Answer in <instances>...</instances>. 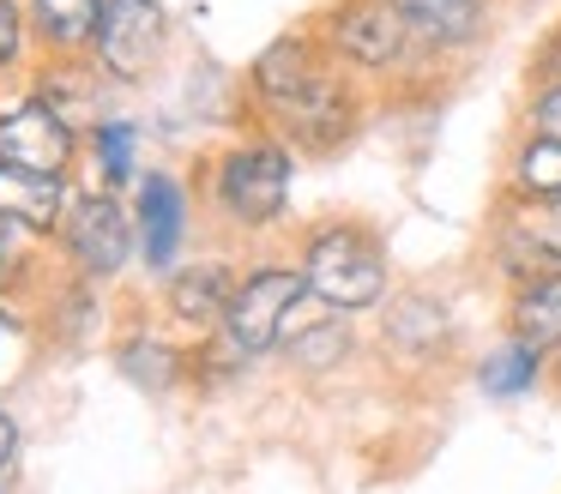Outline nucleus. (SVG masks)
Returning <instances> with one entry per match:
<instances>
[{
  "instance_id": "f257e3e1",
  "label": "nucleus",
  "mask_w": 561,
  "mask_h": 494,
  "mask_svg": "<svg viewBox=\"0 0 561 494\" xmlns=\"http://www.w3.org/2000/svg\"><path fill=\"white\" fill-rule=\"evenodd\" d=\"M302 277L320 308L375 313L392 301V265L380 248V229L363 217H320L302 235Z\"/></svg>"
},
{
  "instance_id": "f03ea898",
  "label": "nucleus",
  "mask_w": 561,
  "mask_h": 494,
  "mask_svg": "<svg viewBox=\"0 0 561 494\" xmlns=\"http://www.w3.org/2000/svg\"><path fill=\"white\" fill-rule=\"evenodd\" d=\"M314 36L363 84H404V79H428L435 72L416 31L404 24L399 0H332L314 19Z\"/></svg>"
},
{
  "instance_id": "7ed1b4c3",
  "label": "nucleus",
  "mask_w": 561,
  "mask_h": 494,
  "mask_svg": "<svg viewBox=\"0 0 561 494\" xmlns=\"http://www.w3.org/2000/svg\"><path fill=\"white\" fill-rule=\"evenodd\" d=\"M211 205L242 229H266L290 205V145L278 133H254V139L218 151L211 163Z\"/></svg>"
},
{
  "instance_id": "20e7f679",
  "label": "nucleus",
  "mask_w": 561,
  "mask_h": 494,
  "mask_svg": "<svg viewBox=\"0 0 561 494\" xmlns=\"http://www.w3.org/2000/svg\"><path fill=\"white\" fill-rule=\"evenodd\" d=\"M302 301H314L302 265H260V272H248L242 284H236L230 313H224V325H218V344L242 361L272 356V349H284L290 320L302 313Z\"/></svg>"
},
{
  "instance_id": "39448f33",
  "label": "nucleus",
  "mask_w": 561,
  "mask_h": 494,
  "mask_svg": "<svg viewBox=\"0 0 561 494\" xmlns=\"http://www.w3.org/2000/svg\"><path fill=\"white\" fill-rule=\"evenodd\" d=\"M363 115H368L363 79L332 60L302 96H290V103L272 115V133H278L284 145H302V151H339V145H351L356 133H363Z\"/></svg>"
},
{
  "instance_id": "423d86ee",
  "label": "nucleus",
  "mask_w": 561,
  "mask_h": 494,
  "mask_svg": "<svg viewBox=\"0 0 561 494\" xmlns=\"http://www.w3.org/2000/svg\"><path fill=\"white\" fill-rule=\"evenodd\" d=\"M163 48H170V12H163V0H103V24H98V43H91V60L110 79H122V84L151 79Z\"/></svg>"
},
{
  "instance_id": "0eeeda50",
  "label": "nucleus",
  "mask_w": 561,
  "mask_h": 494,
  "mask_svg": "<svg viewBox=\"0 0 561 494\" xmlns=\"http://www.w3.org/2000/svg\"><path fill=\"white\" fill-rule=\"evenodd\" d=\"M79 157V127L49 108L37 91H25L13 108H0V163H25V169H49L67 175Z\"/></svg>"
},
{
  "instance_id": "6e6552de",
  "label": "nucleus",
  "mask_w": 561,
  "mask_h": 494,
  "mask_svg": "<svg viewBox=\"0 0 561 494\" xmlns=\"http://www.w3.org/2000/svg\"><path fill=\"white\" fill-rule=\"evenodd\" d=\"M327 67H332V55H327V43L314 36V24L272 36V43L254 55V67H248V91H254V108L272 120L284 103H290V96H302Z\"/></svg>"
},
{
  "instance_id": "1a4fd4ad",
  "label": "nucleus",
  "mask_w": 561,
  "mask_h": 494,
  "mask_svg": "<svg viewBox=\"0 0 561 494\" xmlns=\"http://www.w3.org/2000/svg\"><path fill=\"white\" fill-rule=\"evenodd\" d=\"M404 24L416 31L428 67H447V60H465L489 43L495 31V0H399Z\"/></svg>"
},
{
  "instance_id": "9d476101",
  "label": "nucleus",
  "mask_w": 561,
  "mask_h": 494,
  "mask_svg": "<svg viewBox=\"0 0 561 494\" xmlns=\"http://www.w3.org/2000/svg\"><path fill=\"white\" fill-rule=\"evenodd\" d=\"M67 253H73V265L85 277H110L127 265L134 229H127L122 205H115L110 193H85V199L67 211Z\"/></svg>"
},
{
  "instance_id": "9b49d317",
  "label": "nucleus",
  "mask_w": 561,
  "mask_h": 494,
  "mask_svg": "<svg viewBox=\"0 0 561 494\" xmlns=\"http://www.w3.org/2000/svg\"><path fill=\"white\" fill-rule=\"evenodd\" d=\"M187 235V193L170 169H146L139 175V248H146L151 272H170Z\"/></svg>"
},
{
  "instance_id": "f8f14e48",
  "label": "nucleus",
  "mask_w": 561,
  "mask_h": 494,
  "mask_svg": "<svg viewBox=\"0 0 561 494\" xmlns=\"http://www.w3.org/2000/svg\"><path fill=\"white\" fill-rule=\"evenodd\" d=\"M380 337H387V349H392V356H404V361L440 356L447 337H453V313H447V301L428 296V289H399V296L387 301Z\"/></svg>"
},
{
  "instance_id": "ddd939ff",
  "label": "nucleus",
  "mask_w": 561,
  "mask_h": 494,
  "mask_svg": "<svg viewBox=\"0 0 561 494\" xmlns=\"http://www.w3.org/2000/svg\"><path fill=\"white\" fill-rule=\"evenodd\" d=\"M67 217V187L49 169L0 163V223H19L31 235H55Z\"/></svg>"
},
{
  "instance_id": "4468645a",
  "label": "nucleus",
  "mask_w": 561,
  "mask_h": 494,
  "mask_svg": "<svg viewBox=\"0 0 561 494\" xmlns=\"http://www.w3.org/2000/svg\"><path fill=\"white\" fill-rule=\"evenodd\" d=\"M507 337L556 356L561 349V265L531 272L507 289Z\"/></svg>"
},
{
  "instance_id": "2eb2a0df",
  "label": "nucleus",
  "mask_w": 561,
  "mask_h": 494,
  "mask_svg": "<svg viewBox=\"0 0 561 494\" xmlns=\"http://www.w3.org/2000/svg\"><path fill=\"white\" fill-rule=\"evenodd\" d=\"M25 12H31V36H37L55 60L91 55L98 24H103V0H25Z\"/></svg>"
},
{
  "instance_id": "dca6fc26",
  "label": "nucleus",
  "mask_w": 561,
  "mask_h": 494,
  "mask_svg": "<svg viewBox=\"0 0 561 494\" xmlns=\"http://www.w3.org/2000/svg\"><path fill=\"white\" fill-rule=\"evenodd\" d=\"M242 277L230 272V265L206 260V265H187V272L170 277V313L182 325H194V332H211V325H224V313H230V296Z\"/></svg>"
},
{
  "instance_id": "f3484780",
  "label": "nucleus",
  "mask_w": 561,
  "mask_h": 494,
  "mask_svg": "<svg viewBox=\"0 0 561 494\" xmlns=\"http://www.w3.org/2000/svg\"><path fill=\"white\" fill-rule=\"evenodd\" d=\"M561 193V139H537V133H519L507 151V193L501 199L513 205H543Z\"/></svg>"
},
{
  "instance_id": "a211bd4d",
  "label": "nucleus",
  "mask_w": 561,
  "mask_h": 494,
  "mask_svg": "<svg viewBox=\"0 0 561 494\" xmlns=\"http://www.w3.org/2000/svg\"><path fill=\"white\" fill-rule=\"evenodd\" d=\"M284 356H290V368H302V374H327V368H339V361H351V356H356L351 313L327 308L314 325H302V332L290 325V337H284Z\"/></svg>"
},
{
  "instance_id": "6ab92c4d",
  "label": "nucleus",
  "mask_w": 561,
  "mask_h": 494,
  "mask_svg": "<svg viewBox=\"0 0 561 494\" xmlns=\"http://www.w3.org/2000/svg\"><path fill=\"white\" fill-rule=\"evenodd\" d=\"M537 380H543V349L519 344V337H501L483 356V368H477V386H483L489 398H519V392H531Z\"/></svg>"
},
{
  "instance_id": "aec40b11",
  "label": "nucleus",
  "mask_w": 561,
  "mask_h": 494,
  "mask_svg": "<svg viewBox=\"0 0 561 494\" xmlns=\"http://www.w3.org/2000/svg\"><path fill=\"white\" fill-rule=\"evenodd\" d=\"M115 368L127 374L134 386H146V392H170L175 380H182V368H187V356L175 344H163V337H127L122 349H115Z\"/></svg>"
},
{
  "instance_id": "412c9836",
  "label": "nucleus",
  "mask_w": 561,
  "mask_h": 494,
  "mask_svg": "<svg viewBox=\"0 0 561 494\" xmlns=\"http://www.w3.org/2000/svg\"><path fill=\"white\" fill-rule=\"evenodd\" d=\"M134 120H91V157H98L103 169V187H122V181H134Z\"/></svg>"
},
{
  "instance_id": "4be33fe9",
  "label": "nucleus",
  "mask_w": 561,
  "mask_h": 494,
  "mask_svg": "<svg viewBox=\"0 0 561 494\" xmlns=\"http://www.w3.org/2000/svg\"><path fill=\"white\" fill-rule=\"evenodd\" d=\"M519 133H537V139H561V79L531 84V91H525Z\"/></svg>"
},
{
  "instance_id": "5701e85b",
  "label": "nucleus",
  "mask_w": 561,
  "mask_h": 494,
  "mask_svg": "<svg viewBox=\"0 0 561 494\" xmlns=\"http://www.w3.org/2000/svg\"><path fill=\"white\" fill-rule=\"evenodd\" d=\"M25 48H31V12H25V0H0V79L25 67Z\"/></svg>"
},
{
  "instance_id": "b1692460",
  "label": "nucleus",
  "mask_w": 561,
  "mask_h": 494,
  "mask_svg": "<svg viewBox=\"0 0 561 494\" xmlns=\"http://www.w3.org/2000/svg\"><path fill=\"white\" fill-rule=\"evenodd\" d=\"M507 205H513V199H507ZM519 217H525V229L537 235L543 260L561 265V193H556V199H543V205H519Z\"/></svg>"
},
{
  "instance_id": "393cba45",
  "label": "nucleus",
  "mask_w": 561,
  "mask_h": 494,
  "mask_svg": "<svg viewBox=\"0 0 561 494\" xmlns=\"http://www.w3.org/2000/svg\"><path fill=\"white\" fill-rule=\"evenodd\" d=\"M13 452H19V422L7 416V410H0V470L13 464Z\"/></svg>"
},
{
  "instance_id": "a878e982",
  "label": "nucleus",
  "mask_w": 561,
  "mask_h": 494,
  "mask_svg": "<svg viewBox=\"0 0 561 494\" xmlns=\"http://www.w3.org/2000/svg\"><path fill=\"white\" fill-rule=\"evenodd\" d=\"M549 374H556V386H561V349H556V356H549Z\"/></svg>"
}]
</instances>
